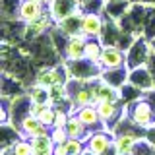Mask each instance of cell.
Wrapping results in <instances>:
<instances>
[{
	"instance_id": "6da1fadb",
	"label": "cell",
	"mask_w": 155,
	"mask_h": 155,
	"mask_svg": "<svg viewBox=\"0 0 155 155\" xmlns=\"http://www.w3.org/2000/svg\"><path fill=\"white\" fill-rule=\"evenodd\" d=\"M128 110V118L138 126L140 130H147L155 126V107L145 95H142L138 101H134L132 105L126 107Z\"/></svg>"
},
{
	"instance_id": "7a4b0ae2",
	"label": "cell",
	"mask_w": 155,
	"mask_h": 155,
	"mask_svg": "<svg viewBox=\"0 0 155 155\" xmlns=\"http://www.w3.org/2000/svg\"><path fill=\"white\" fill-rule=\"evenodd\" d=\"M68 68V74H70L72 80H78V81H95L101 78V72L103 68L95 62L87 60V58H80V60H62Z\"/></svg>"
},
{
	"instance_id": "3957f363",
	"label": "cell",
	"mask_w": 155,
	"mask_h": 155,
	"mask_svg": "<svg viewBox=\"0 0 155 155\" xmlns=\"http://www.w3.org/2000/svg\"><path fill=\"white\" fill-rule=\"evenodd\" d=\"M151 56V41L145 35L136 37L134 43L128 47L126 51V66L128 68H138V66H145Z\"/></svg>"
},
{
	"instance_id": "277c9868",
	"label": "cell",
	"mask_w": 155,
	"mask_h": 155,
	"mask_svg": "<svg viewBox=\"0 0 155 155\" xmlns=\"http://www.w3.org/2000/svg\"><path fill=\"white\" fill-rule=\"evenodd\" d=\"M68 81H70V74H68V68L64 62L56 66L41 68L35 74V84L45 85V87H51L54 84H68Z\"/></svg>"
},
{
	"instance_id": "5b68a950",
	"label": "cell",
	"mask_w": 155,
	"mask_h": 155,
	"mask_svg": "<svg viewBox=\"0 0 155 155\" xmlns=\"http://www.w3.org/2000/svg\"><path fill=\"white\" fill-rule=\"evenodd\" d=\"M113 143H114V132H110L109 128L93 130L85 140V147L95 155H101L103 151H107Z\"/></svg>"
},
{
	"instance_id": "8992f818",
	"label": "cell",
	"mask_w": 155,
	"mask_h": 155,
	"mask_svg": "<svg viewBox=\"0 0 155 155\" xmlns=\"http://www.w3.org/2000/svg\"><path fill=\"white\" fill-rule=\"evenodd\" d=\"M47 12L52 16V19L58 23L62 21V19L74 16V14H80L84 12L81 10V4L78 2V0H51L47 6Z\"/></svg>"
},
{
	"instance_id": "52a82bcc",
	"label": "cell",
	"mask_w": 155,
	"mask_h": 155,
	"mask_svg": "<svg viewBox=\"0 0 155 155\" xmlns=\"http://www.w3.org/2000/svg\"><path fill=\"white\" fill-rule=\"evenodd\" d=\"M107 18L103 14H95V12H84L81 14V35L87 39H101L105 29Z\"/></svg>"
},
{
	"instance_id": "ba28073f",
	"label": "cell",
	"mask_w": 155,
	"mask_h": 155,
	"mask_svg": "<svg viewBox=\"0 0 155 155\" xmlns=\"http://www.w3.org/2000/svg\"><path fill=\"white\" fill-rule=\"evenodd\" d=\"M29 114H31V99L27 97V93L10 97V124L19 128L21 120Z\"/></svg>"
},
{
	"instance_id": "9c48e42d",
	"label": "cell",
	"mask_w": 155,
	"mask_h": 155,
	"mask_svg": "<svg viewBox=\"0 0 155 155\" xmlns=\"http://www.w3.org/2000/svg\"><path fill=\"white\" fill-rule=\"evenodd\" d=\"M56 25V21L52 19V16L48 12H45L39 19H35V21H31V23H23V37L29 39V41H33V39H39V37H43L45 33H51L52 31V27Z\"/></svg>"
},
{
	"instance_id": "30bf717a",
	"label": "cell",
	"mask_w": 155,
	"mask_h": 155,
	"mask_svg": "<svg viewBox=\"0 0 155 155\" xmlns=\"http://www.w3.org/2000/svg\"><path fill=\"white\" fill-rule=\"evenodd\" d=\"M99 66L103 70H110V68H122L126 66V51L116 45H105L103 54L99 58Z\"/></svg>"
},
{
	"instance_id": "8fae6325",
	"label": "cell",
	"mask_w": 155,
	"mask_h": 155,
	"mask_svg": "<svg viewBox=\"0 0 155 155\" xmlns=\"http://www.w3.org/2000/svg\"><path fill=\"white\" fill-rule=\"evenodd\" d=\"M128 84H132L134 87H138L142 93H147V91L155 89V81L153 76L149 72L147 66H138V68H128Z\"/></svg>"
},
{
	"instance_id": "7c38bea8",
	"label": "cell",
	"mask_w": 155,
	"mask_h": 155,
	"mask_svg": "<svg viewBox=\"0 0 155 155\" xmlns=\"http://www.w3.org/2000/svg\"><path fill=\"white\" fill-rule=\"evenodd\" d=\"M89 89L93 93V99H95V105L101 103V101H120V89L110 84H107L103 78L95 81H89Z\"/></svg>"
},
{
	"instance_id": "4fadbf2b",
	"label": "cell",
	"mask_w": 155,
	"mask_h": 155,
	"mask_svg": "<svg viewBox=\"0 0 155 155\" xmlns=\"http://www.w3.org/2000/svg\"><path fill=\"white\" fill-rule=\"evenodd\" d=\"M142 138L143 136H140L138 130L136 132H116L114 134V147L118 151V155H134L136 145H138V142Z\"/></svg>"
},
{
	"instance_id": "5bb4252c",
	"label": "cell",
	"mask_w": 155,
	"mask_h": 155,
	"mask_svg": "<svg viewBox=\"0 0 155 155\" xmlns=\"http://www.w3.org/2000/svg\"><path fill=\"white\" fill-rule=\"evenodd\" d=\"M19 130H21V136L23 138H37V136H45V134H51V128H47L45 124L39 120V116H33L29 114L21 120L19 124Z\"/></svg>"
},
{
	"instance_id": "9a60e30c",
	"label": "cell",
	"mask_w": 155,
	"mask_h": 155,
	"mask_svg": "<svg viewBox=\"0 0 155 155\" xmlns=\"http://www.w3.org/2000/svg\"><path fill=\"white\" fill-rule=\"evenodd\" d=\"M45 12L47 10H45L43 4L33 2V0H21V6L18 10V21L31 23V21H35V19H39Z\"/></svg>"
},
{
	"instance_id": "2e32d148",
	"label": "cell",
	"mask_w": 155,
	"mask_h": 155,
	"mask_svg": "<svg viewBox=\"0 0 155 155\" xmlns=\"http://www.w3.org/2000/svg\"><path fill=\"white\" fill-rule=\"evenodd\" d=\"M85 43H87V37L80 35H74V37H68L66 41V47H64V60H80L84 58V51H85Z\"/></svg>"
},
{
	"instance_id": "e0dca14e",
	"label": "cell",
	"mask_w": 155,
	"mask_h": 155,
	"mask_svg": "<svg viewBox=\"0 0 155 155\" xmlns=\"http://www.w3.org/2000/svg\"><path fill=\"white\" fill-rule=\"evenodd\" d=\"M76 114H78V118H80L81 122L91 130V132H93V130H99V128H105V124H103V120H101L99 113H97V107L95 105L76 109Z\"/></svg>"
},
{
	"instance_id": "ac0fdd59",
	"label": "cell",
	"mask_w": 155,
	"mask_h": 155,
	"mask_svg": "<svg viewBox=\"0 0 155 155\" xmlns=\"http://www.w3.org/2000/svg\"><path fill=\"white\" fill-rule=\"evenodd\" d=\"M128 66H122V68H110V70H103L101 72V78L107 81V84L114 85V87H122L128 84Z\"/></svg>"
},
{
	"instance_id": "d6986e66",
	"label": "cell",
	"mask_w": 155,
	"mask_h": 155,
	"mask_svg": "<svg viewBox=\"0 0 155 155\" xmlns=\"http://www.w3.org/2000/svg\"><path fill=\"white\" fill-rule=\"evenodd\" d=\"M81 14H84V12L74 14V16H70V18L62 19V21H58L56 23V29L62 33V35H66V37L80 35V33H81Z\"/></svg>"
},
{
	"instance_id": "ffe728a7",
	"label": "cell",
	"mask_w": 155,
	"mask_h": 155,
	"mask_svg": "<svg viewBox=\"0 0 155 155\" xmlns=\"http://www.w3.org/2000/svg\"><path fill=\"white\" fill-rule=\"evenodd\" d=\"M130 6H132V0H109L107 10H105V18L118 21V19H122L128 14Z\"/></svg>"
},
{
	"instance_id": "44dd1931",
	"label": "cell",
	"mask_w": 155,
	"mask_h": 155,
	"mask_svg": "<svg viewBox=\"0 0 155 155\" xmlns=\"http://www.w3.org/2000/svg\"><path fill=\"white\" fill-rule=\"evenodd\" d=\"M64 128H66L68 136H70V138H76V140H87V136L91 134V130L87 128L80 118H78L76 113L70 114V118H68V122H66Z\"/></svg>"
},
{
	"instance_id": "7402d4cb",
	"label": "cell",
	"mask_w": 155,
	"mask_h": 155,
	"mask_svg": "<svg viewBox=\"0 0 155 155\" xmlns=\"http://www.w3.org/2000/svg\"><path fill=\"white\" fill-rule=\"evenodd\" d=\"M31 143H33V151H35V155H52L54 153V145L56 143L52 142L51 134L31 138Z\"/></svg>"
},
{
	"instance_id": "603a6c76",
	"label": "cell",
	"mask_w": 155,
	"mask_h": 155,
	"mask_svg": "<svg viewBox=\"0 0 155 155\" xmlns=\"http://www.w3.org/2000/svg\"><path fill=\"white\" fill-rule=\"evenodd\" d=\"M103 48H105V45H103L101 39H87L85 51H84V58L95 62V64H99V58H101V54H103Z\"/></svg>"
},
{
	"instance_id": "cb8c5ba5",
	"label": "cell",
	"mask_w": 155,
	"mask_h": 155,
	"mask_svg": "<svg viewBox=\"0 0 155 155\" xmlns=\"http://www.w3.org/2000/svg\"><path fill=\"white\" fill-rule=\"evenodd\" d=\"M70 93H68V85L66 84H54L48 87V105L51 107H58L62 101H66Z\"/></svg>"
},
{
	"instance_id": "d4e9b609",
	"label": "cell",
	"mask_w": 155,
	"mask_h": 155,
	"mask_svg": "<svg viewBox=\"0 0 155 155\" xmlns=\"http://www.w3.org/2000/svg\"><path fill=\"white\" fill-rule=\"evenodd\" d=\"M25 93L33 103H47L48 105V87H45V85H39L33 81V85L27 87Z\"/></svg>"
},
{
	"instance_id": "484cf974",
	"label": "cell",
	"mask_w": 155,
	"mask_h": 155,
	"mask_svg": "<svg viewBox=\"0 0 155 155\" xmlns=\"http://www.w3.org/2000/svg\"><path fill=\"white\" fill-rule=\"evenodd\" d=\"M142 95H143V93L138 89V87H134L132 84H126V85L120 87V103H122L124 107L132 105L134 101H138Z\"/></svg>"
},
{
	"instance_id": "4316f807",
	"label": "cell",
	"mask_w": 155,
	"mask_h": 155,
	"mask_svg": "<svg viewBox=\"0 0 155 155\" xmlns=\"http://www.w3.org/2000/svg\"><path fill=\"white\" fill-rule=\"evenodd\" d=\"M21 6V0H0V10H2V18L10 21V19H18V10Z\"/></svg>"
},
{
	"instance_id": "83f0119b",
	"label": "cell",
	"mask_w": 155,
	"mask_h": 155,
	"mask_svg": "<svg viewBox=\"0 0 155 155\" xmlns=\"http://www.w3.org/2000/svg\"><path fill=\"white\" fill-rule=\"evenodd\" d=\"M14 153L16 155H35V151H33V143L29 138H19L16 143L12 145Z\"/></svg>"
},
{
	"instance_id": "f1b7e54d",
	"label": "cell",
	"mask_w": 155,
	"mask_h": 155,
	"mask_svg": "<svg viewBox=\"0 0 155 155\" xmlns=\"http://www.w3.org/2000/svg\"><path fill=\"white\" fill-rule=\"evenodd\" d=\"M107 2H109V0H87L85 4H81V10H84V12H95V14H103V16H105Z\"/></svg>"
},
{
	"instance_id": "f546056e",
	"label": "cell",
	"mask_w": 155,
	"mask_h": 155,
	"mask_svg": "<svg viewBox=\"0 0 155 155\" xmlns=\"http://www.w3.org/2000/svg\"><path fill=\"white\" fill-rule=\"evenodd\" d=\"M143 35L147 39H155V8L149 6L147 19H145V27H143Z\"/></svg>"
},
{
	"instance_id": "4dcf8cb0",
	"label": "cell",
	"mask_w": 155,
	"mask_h": 155,
	"mask_svg": "<svg viewBox=\"0 0 155 155\" xmlns=\"http://www.w3.org/2000/svg\"><path fill=\"white\" fill-rule=\"evenodd\" d=\"M54 118H56V107H51V105L39 114V120H41L47 128H52V126H54Z\"/></svg>"
},
{
	"instance_id": "1f68e13d",
	"label": "cell",
	"mask_w": 155,
	"mask_h": 155,
	"mask_svg": "<svg viewBox=\"0 0 155 155\" xmlns=\"http://www.w3.org/2000/svg\"><path fill=\"white\" fill-rule=\"evenodd\" d=\"M66 147L72 155H81L85 151V140H76V138H70L66 142Z\"/></svg>"
},
{
	"instance_id": "d6a6232c",
	"label": "cell",
	"mask_w": 155,
	"mask_h": 155,
	"mask_svg": "<svg viewBox=\"0 0 155 155\" xmlns=\"http://www.w3.org/2000/svg\"><path fill=\"white\" fill-rule=\"evenodd\" d=\"M51 138H52V142L58 145V143H66L68 140H70V136H68L66 128H51Z\"/></svg>"
},
{
	"instance_id": "836d02e7",
	"label": "cell",
	"mask_w": 155,
	"mask_h": 155,
	"mask_svg": "<svg viewBox=\"0 0 155 155\" xmlns=\"http://www.w3.org/2000/svg\"><path fill=\"white\" fill-rule=\"evenodd\" d=\"M47 107H48L47 103H33V101H31V114L33 116H39L43 110L47 109Z\"/></svg>"
},
{
	"instance_id": "e575fe53",
	"label": "cell",
	"mask_w": 155,
	"mask_h": 155,
	"mask_svg": "<svg viewBox=\"0 0 155 155\" xmlns=\"http://www.w3.org/2000/svg\"><path fill=\"white\" fill-rule=\"evenodd\" d=\"M52 155H70V151H68L66 143H58V145H54V153Z\"/></svg>"
},
{
	"instance_id": "d590c367",
	"label": "cell",
	"mask_w": 155,
	"mask_h": 155,
	"mask_svg": "<svg viewBox=\"0 0 155 155\" xmlns=\"http://www.w3.org/2000/svg\"><path fill=\"white\" fill-rule=\"evenodd\" d=\"M145 140H147L149 143H153V145H155V126H151V128L145 130Z\"/></svg>"
},
{
	"instance_id": "8d00e7d4",
	"label": "cell",
	"mask_w": 155,
	"mask_h": 155,
	"mask_svg": "<svg viewBox=\"0 0 155 155\" xmlns=\"http://www.w3.org/2000/svg\"><path fill=\"white\" fill-rule=\"evenodd\" d=\"M149 68V72H151V76H153V81H155V54L151 52V56H149V60H147V64H145Z\"/></svg>"
},
{
	"instance_id": "74e56055",
	"label": "cell",
	"mask_w": 155,
	"mask_h": 155,
	"mask_svg": "<svg viewBox=\"0 0 155 155\" xmlns=\"http://www.w3.org/2000/svg\"><path fill=\"white\" fill-rule=\"evenodd\" d=\"M132 2H140V4H145V6L155 8V0H132Z\"/></svg>"
},
{
	"instance_id": "f35d334b",
	"label": "cell",
	"mask_w": 155,
	"mask_h": 155,
	"mask_svg": "<svg viewBox=\"0 0 155 155\" xmlns=\"http://www.w3.org/2000/svg\"><path fill=\"white\" fill-rule=\"evenodd\" d=\"M0 155H16V153H14L12 147H2L0 149Z\"/></svg>"
},
{
	"instance_id": "ab89813d",
	"label": "cell",
	"mask_w": 155,
	"mask_h": 155,
	"mask_svg": "<svg viewBox=\"0 0 155 155\" xmlns=\"http://www.w3.org/2000/svg\"><path fill=\"white\" fill-rule=\"evenodd\" d=\"M33 2H39V4H43V6H48V2H51V0H33Z\"/></svg>"
},
{
	"instance_id": "60d3db41",
	"label": "cell",
	"mask_w": 155,
	"mask_h": 155,
	"mask_svg": "<svg viewBox=\"0 0 155 155\" xmlns=\"http://www.w3.org/2000/svg\"><path fill=\"white\" fill-rule=\"evenodd\" d=\"M149 41H151V52L155 54V39H149Z\"/></svg>"
},
{
	"instance_id": "b9f144b4",
	"label": "cell",
	"mask_w": 155,
	"mask_h": 155,
	"mask_svg": "<svg viewBox=\"0 0 155 155\" xmlns=\"http://www.w3.org/2000/svg\"><path fill=\"white\" fill-rule=\"evenodd\" d=\"M78 2H80V4H85V2H87V0H78Z\"/></svg>"
}]
</instances>
